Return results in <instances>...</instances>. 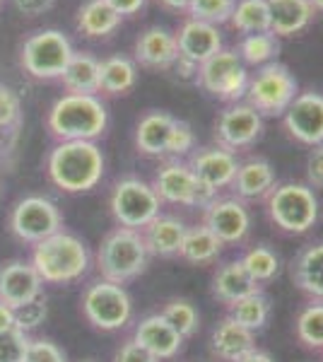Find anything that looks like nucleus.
I'll use <instances>...</instances> for the list:
<instances>
[{"instance_id": "f257e3e1", "label": "nucleus", "mask_w": 323, "mask_h": 362, "mask_svg": "<svg viewBox=\"0 0 323 362\" xmlns=\"http://www.w3.org/2000/svg\"><path fill=\"white\" fill-rule=\"evenodd\" d=\"M107 160L92 140H63L46 157V174L56 189L66 194H87L104 179Z\"/></svg>"}, {"instance_id": "f03ea898", "label": "nucleus", "mask_w": 323, "mask_h": 362, "mask_svg": "<svg viewBox=\"0 0 323 362\" xmlns=\"http://www.w3.org/2000/svg\"><path fill=\"white\" fill-rule=\"evenodd\" d=\"M109 126L107 104L99 95H63L51 104L46 128L58 143L63 140H92L104 136Z\"/></svg>"}, {"instance_id": "7ed1b4c3", "label": "nucleus", "mask_w": 323, "mask_h": 362, "mask_svg": "<svg viewBox=\"0 0 323 362\" xmlns=\"http://www.w3.org/2000/svg\"><path fill=\"white\" fill-rule=\"evenodd\" d=\"M29 264L39 273V278L49 285H68L87 276L92 264V254L87 244L73 232H56L44 242L32 247Z\"/></svg>"}, {"instance_id": "20e7f679", "label": "nucleus", "mask_w": 323, "mask_h": 362, "mask_svg": "<svg viewBox=\"0 0 323 362\" xmlns=\"http://www.w3.org/2000/svg\"><path fill=\"white\" fill-rule=\"evenodd\" d=\"M95 259L99 276L104 280L126 285L148 271L150 251L138 230L116 227L102 239Z\"/></svg>"}, {"instance_id": "39448f33", "label": "nucleus", "mask_w": 323, "mask_h": 362, "mask_svg": "<svg viewBox=\"0 0 323 362\" xmlns=\"http://www.w3.org/2000/svg\"><path fill=\"white\" fill-rule=\"evenodd\" d=\"M263 201L270 223L287 235H304L319 220V201L307 184H275Z\"/></svg>"}, {"instance_id": "423d86ee", "label": "nucleus", "mask_w": 323, "mask_h": 362, "mask_svg": "<svg viewBox=\"0 0 323 362\" xmlns=\"http://www.w3.org/2000/svg\"><path fill=\"white\" fill-rule=\"evenodd\" d=\"M193 145V128L167 112H148L135 128V148L148 157H181Z\"/></svg>"}, {"instance_id": "0eeeda50", "label": "nucleus", "mask_w": 323, "mask_h": 362, "mask_svg": "<svg viewBox=\"0 0 323 362\" xmlns=\"http://www.w3.org/2000/svg\"><path fill=\"white\" fill-rule=\"evenodd\" d=\"M82 317L97 331H121L133 319V300L119 283L99 278L85 288L80 297Z\"/></svg>"}, {"instance_id": "6e6552de", "label": "nucleus", "mask_w": 323, "mask_h": 362, "mask_svg": "<svg viewBox=\"0 0 323 362\" xmlns=\"http://www.w3.org/2000/svg\"><path fill=\"white\" fill-rule=\"evenodd\" d=\"M73 54V44L61 29H39L22 44L20 63L34 80H58Z\"/></svg>"}, {"instance_id": "1a4fd4ad", "label": "nucleus", "mask_w": 323, "mask_h": 362, "mask_svg": "<svg viewBox=\"0 0 323 362\" xmlns=\"http://www.w3.org/2000/svg\"><path fill=\"white\" fill-rule=\"evenodd\" d=\"M109 210L119 227L140 232L162 213V201L155 194L152 184L138 177H126L116 181L114 189H111Z\"/></svg>"}, {"instance_id": "9d476101", "label": "nucleus", "mask_w": 323, "mask_h": 362, "mask_svg": "<svg viewBox=\"0 0 323 362\" xmlns=\"http://www.w3.org/2000/svg\"><path fill=\"white\" fill-rule=\"evenodd\" d=\"M299 95L297 78L283 63H268L249 78L246 104L254 107L261 116H283Z\"/></svg>"}, {"instance_id": "9b49d317", "label": "nucleus", "mask_w": 323, "mask_h": 362, "mask_svg": "<svg viewBox=\"0 0 323 362\" xmlns=\"http://www.w3.org/2000/svg\"><path fill=\"white\" fill-rule=\"evenodd\" d=\"M8 227L15 239L25 244H39L46 237L63 230V215L58 206L46 196H25L10 210Z\"/></svg>"}, {"instance_id": "f8f14e48", "label": "nucleus", "mask_w": 323, "mask_h": 362, "mask_svg": "<svg viewBox=\"0 0 323 362\" xmlns=\"http://www.w3.org/2000/svg\"><path fill=\"white\" fill-rule=\"evenodd\" d=\"M198 85L203 87L208 95H213L220 102L237 104L239 99L246 97V87H249V73L242 63L237 51L220 49L215 56L198 66Z\"/></svg>"}, {"instance_id": "ddd939ff", "label": "nucleus", "mask_w": 323, "mask_h": 362, "mask_svg": "<svg viewBox=\"0 0 323 362\" xmlns=\"http://www.w3.org/2000/svg\"><path fill=\"white\" fill-rule=\"evenodd\" d=\"M152 189L160 196L162 203H172V206H184V208H205L215 198L208 189L193 177L186 162L172 160L167 162L160 172L152 179Z\"/></svg>"}, {"instance_id": "4468645a", "label": "nucleus", "mask_w": 323, "mask_h": 362, "mask_svg": "<svg viewBox=\"0 0 323 362\" xmlns=\"http://www.w3.org/2000/svg\"><path fill=\"white\" fill-rule=\"evenodd\" d=\"M263 133V116L249 104H232L220 114L215 124V140L220 148L237 153L254 145Z\"/></svg>"}, {"instance_id": "2eb2a0df", "label": "nucleus", "mask_w": 323, "mask_h": 362, "mask_svg": "<svg viewBox=\"0 0 323 362\" xmlns=\"http://www.w3.org/2000/svg\"><path fill=\"white\" fill-rule=\"evenodd\" d=\"M203 227H208L222 244L244 242L251 230V215L239 198H213L203 208Z\"/></svg>"}, {"instance_id": "dca6fc26", "label": "nucleus", "mask_w": 323, "mask_h": 362, "mask_svg": "<svg viewBox=\"0 0 323 362\" xmlns=\"http://www.w3.org/2000/svg\"><path fill=\"white\" fill-rule=\"evenodd\" d=\"M287 136L302 145H323V95L319 92H299L290 109L283 114Z\"/></svg>"}, {"instance_id": "f3484780", "label": "nucleus", "mask_w": 323, "mask_h": 362, "mask_svg": "<svg viewBox=\"0 0 323 362\" xmlns=\"http://www.w3.org/2000/svg\"><path fill=\"white\" fill-rule=\"evenodd\" d=\"M186 165H189V169L193 172V177L201 181L205 189L215 196L220 189L232 186L234 174H237V169H239L237 155L229 153L225 148H220V145L196 150V153L189 157Z\"/></svg>"}, {"instance_id": "a211bd4d", "label": "nucleus", "mask_w": 323, "mask_h": 362, "mask_svg": "<svg viewBox=\"0 0 323 362\" xmlns=\"http://www.w3.org/2000/svg\"><path fill=\"white\" fill-rule=\"evenodd\" d=\"M44 295V280L29 261L15 259L0 266V302L8 307H22Z\"/></svg>"}, {"instance_id": "6ab92c4d", "label": "nucleus", "mask_w": 323, "mask_h": 362, "mask_svg": "<svg viewBox=\"0 0 323 362\" xmlns=\"http://www.w3.org/2000/svg\"><path fill=\"white\" fill-rule=\"evenodd\" d=\"M133 341H138L145 350H150L157 360H172L181 353L186 338L162 314H148L135 324Z\"/></svg>"}, {"instance_id": "aec40b11", "label": "nucleus", "mask_w": 323, "mask_h": 362, "mask_svg": "<svg viewBox=\"0 0 323 362\" xmlns=\"http://www.w3.org/2000/svg\"><path fill=\"white\" fill-rule=\"evenodd\" d=\"M174 37L176 46H179V58L193 63V66H201L222 49V37L217 32V27L201 20L184 22L179 34H174Z\"/></svg>"}, {"instance_id": "412c9836", "label": "nucleus", "mask_w": 323, "mask_h": 362, "mask_svg": "<svg viewBox=\"0 0 323 362\" xmlns=\"http://www.w3.org/2000/svg\"><path fill=\"white\" fill-rule=\"evenodd\" d=\"M179 58L176 37L164 27H150L135 42V61L145 68H172Z\"/></svg>"}, {"instance_id": "4be33fe9", "label": "nucleus", "mask_w": 323, "mask_h": 362, "mask_svg": "<svg viewBox=\"0 0 323 362\" xmlns=\"http://www.w3.org/2000/svg\"><path fill=\"white\" fill-rule=\"evenodd\" d=\"M186 223L174 215H157L150 225H145L140 230L143 235V242L148 247L150 256H162V259H172V256H179L181 242L186 237Z\"/></svg>"}, {"instance_id": "5701e85b", "label": "nucleus", "mask_w": 323, "mask_h": 362, "mask_svg": "<svg viewBox=\"0 0 323 362\" xmlns=\"http://www.w3.org/2000/svg\"><path fill=\"white\" fill-rule=\"evenodd\" d=\"M275 186V169L268 160H246L239 165L232 181L234 198L239 201H261Z\"/></svg>"}, {"instance_id": "b1692460", "label": "nucleus", "mask_w": 323, "mask_h": 362, "mask_svg": "<svg viewBox=\"0 0 323 362\" xmlns=\"http://www.w3.org/2000/svg\"><path fill=\"white\" fill-rule=\"evenodd\" d=\"M290 276L304 295L323 302V242H314L299 251L290 264Z\"/></svg>"}, {"instance_id": "393cba45", "label": "nucleus", "mask_w": 323, "mask_h": 362, "mask_svg": "<svg viewBox=\"0 0 323 362\" xmlns=\"http://www.w3.org/2000/svg\"><path fill=\"white\" fill-rule=\"evenodd\" d=\"M256 348V334L249 329H244L242 324H237L234 319L225 317L220 324L213 329V338H210V350L217 360L222 362H234L249 350Z\"/></svg>"}, {"instance_id": "a878e982", "label": "nucleus", "mask_w": 323, "mask_h": 362, "mask_svg": "<svg viewBox=\"0 0 323 362\" xmlns=\"http://www.w3.org/2000/svg\"><path fill=\"white\" fill-rule=\"evenodd\" d=\"M258 290H261V285L246 273V268L239 259L227 261V264L217 268L213 276V285H210V293L222 305H232V302L242 300V297L251 293H258Z\"/></svg>"}, {"instance_id": "bb28decb", "label": "nucleus", "mask_w": 323, "mask_h": 362, "mask_svg": "<svg viewBox=\"0 0 323 362\" xmlns=\"http://www.w3.org/2000/svg\"><path fill=\"white\" fill-rule=\"evenodd\" d=\"M270 8V32L275 37H292L302 32L314 17L309 0H268Z\"/></svg>"}, {"instance_id": "cd10ccee", "label": "nucleus", "mask_w": 323, "mask_h": 362, "mask_svg": "<svg viewBox=\"0 0 323 362\" xmlns=\"http://www.w3.org/2000/svg\"><path fill=\"white\" fill-rule=\"evenodd\" d=\"M58 80L66 95H99V61L92 54L75 51Z\"/></svg>"}, {"instance_id": "c85d7f7f", "label": "nucleus", "mask_w": 323, "mask_h": 362, "mask_svg": "<svg viewBox=\"0 0 323 362\" xmlns=\"http://www.w3.org/2000/svg\"><path fill=\"white\" fill-rule=\"evenodd\" d=\"M222 247H225V244H222L208 227L196 225L186 230V237L179 249V259H184L186 264H193V266H210L220 259Z\"/></svg>"}, {"instance_id": "c756f323", "label": "nucleus", "mask_w": 323, "mask_h": 362, "mask_svg": "<svg viewBox=\"0 0 323 362\" xmlns=\"http://www.w3.org/2000/svg\"><path fill=\"white\" fill-rule=\"evenodd\" d=\"M138 80V68L131 58L111 56L107 61H99V92L104 95H128Z\"/></svg>"}, {"instance_id": "7c9ffc66", "label": "nucleus", "mask_w": 323, "mask_h": 362, "mask_svg": "<svg viewBox=\"0 0 323 362\" xmlns=\"http://www.w3.org/2000/svg\"><path fill=\"white\" fill-rule=\"evenodd\" d=\"M121 25V15L111 10L107 0H87L78 10V29L90 39H102L116 32Z\"/></svg>"}, {"instance_id": "2f4dec72", "label": "nucleus", "mask_w": 323, "mask_h": 362, "mask_svg": "<svg viewBox=\"0 0 323 362\" xmlns=\"http://www.w3.org/2000/svg\"><path fill=\"white\" fill-rule=\"evenodd\" d=\"M227 317L256 334L270 319V300L263 295V290H258V293H251L242 297V300L227 305Z\"/></svg>"}, {"instance_id": "473e14b6", "label": "nucleus", "mask_w": 323, "mask_h": 362, "mask_svg": "<svg viewBox=\"0 0 323 362\" xmlns=\"http://www.w3.org/2000/svg\"><path fill=\"white\" fill-rule=\"evenodd\" d=\"M237 32L242 34H263L270 32V8L268 0H237V8L229 20Z\"/></svg>"}, {"instance_id": "72a5a7b5", "label": "nucleus", "mask_w": 323, "mask_h": 362, "mask_svg": "<svg viewBox=\"0 0 323 362\" xmlns=\"http://www.w3.org/2000/svg\"><path fill=\"white\" fill-rule=\"evenodd\" d=\"M295 334L297 341L304 348L323 353V302L311 300L302 312L297 314L295 321Z\"/></svg>"}, {"instance_id": "f704fd0d", "label": "nucleus", "mask_w": 323, "mask_h": 362, "mask_svg": "<svg viewBox=\"0 0 323 362\" xmlns=\"http://www.w3.org/2000/svg\"><path fill=\"white\" fill-rule=\"evenodd\" d=\"M278 51H280V44L273 32L249 34V37H244V42L239 44V58H242V63H249V66H268V63H273V58L278 56Z\"/></svg>"}, {"instance_id": "c9c22d12", "label": "nucleus", "mask_w": 323, "mask_h": 362, "mask_svg": "<svg viewBox=\"0 0 323 362\" xmlns=\"http://www.w3.org/2000/svg\"><path fill=\"white\" fill-rule=\"evenodd\" d=\"M162 317L174 326L184 338H191L198 334L201 329V314H198L196 305L191 300H184V297H174L167 305L162 307Z\"/></svg>"}, {"instance_id": "e433bc0d", "label": "nucleus", "mask_w": 323, "mask_h": 362, "mask_svg": "<svg viewBox=\"0 0 323 362\" xmlns=\"http://www.w3.org/2000/svg\"><path fill=\"white\" fill-rule=\"evenodd\" d=\"M239 261H242L246 273H249L258 285L270 283V280L278 276V271H280V259L275 256V251L268 249V247L249 249Z\"/></svg>"}, {"instance_id": "4c0bfd02", "label": "nucleus", "mask_w": 323, "mask_h": 362, "mask_svg": "<svg viewBox=\"0 0 323 362\" xmlns=\"http://www.w3.org/2000/svg\"><path fill=\"white\" fill-rule=\"evenodd\" d=\"M22 128V102L17 92L8 85H0V136L20 138Z\"/></svg>"}, {"instance_id": "58836bf2", "label": "nucleus", "mask_w": 323, "mask_h": 362, "mask_svg": "<svg viewBox=\"0 0 323 362\" xmlns=\"http://www.w3.org/2000/svg\"><path fill=\"white\" fill-rule=\"evenodd\" d=\"M234 8H237V0H191L189 13L191 20H201L217 27L232 20Z\"/></svg>"}, {"instance_id": "ea45409f", "label": "nucleus", "mask_w": 323, "mask_h": 362, "mask_svg": "<svg viewBox=\"0 0 323 362\" xmlns=\"http://www.w3.org/2000/svg\"><path fill=\"white\" fill-rule=\"evenodd\" d=\"M13 312H15V329H20L22 334H32L49 317V305H46L44 295H41L37 300L27 302V305L15 307Z\"/></svg>"}, {"instance_id": "a19ab883", "label": "nucleus", "mask_w": 323, "mask_h": 362, "mask_svg": "<svg viewBox=\"0 0 323 362\" xmlns=\"http://www.w3.org/2000/svg\"><path fill=\"white\" fill-rule=\"evenodd\" d=\"M29 346V334L20 329L0 334V362H25V353Z\"/></svg>"}, {"instance_id": "79ce46f5", "label": "nucleus", "mask_w": 323, "mask_h": 362, "mask_svg": "<svg viewBox=\"0 0 323 362\" xmlns=\"http://www.w3.org/2000/svg\"><path fill=\"white\" fill-rule=\"evenodd\" d=\"M25 362H68V358L49 338H29Z\"/></svg>"}, {"instance_id": "37998d69", "label": "nucleus", "mask_w": 323, "mask_h": 362, "mask_svg": "<svg viewBox=\"0 0 323 362\" xmlns=\"http://www.w3.org/2000/svg\"><path fill=\"white\" fill-rule=\"evenodd\" d=\"M114 362H162V360H157L150 350H145L138 341H133V336H131V338H126L119 346V350L114 353Z\"/></svg>"}, {"instance_id": "c03bdc74", "label": "nucleus", "mask_w": 323, "mask_h": 362, "mask_svg": "<svg viewBox=\"0 0 323 362\" xmlns=\"http://www.w3.org/2000/svg\"><path fill=\"white\" fill-rule=\"evenodd\" d=\"M307 186L323 191V145H314L307 157Z\"/></svg>"}, {"instance_id": "a18cd8bd", "label": "nucleus", "mask_w": 323, "mask_h": 362, "mask_svg": "<svg viewBox=\"0 0 323 362\" xmlns=\"http://www.w3.org/2000/svg\"><path fill=\"white\" fill-rule=\"evenodd\" d=\"M15 10L25 17H39L46 15L56 5V0H13Z\"/></svg>"}, {"instance_id": "49530a36", "label": "nucleus", "mask_w": 323, "mask_h": 362, "mask_svg": "<svg viewBox=\"0 0 323 362\" xmlns=\"http://www.w3.org/2000/svg\"><path fill=\"white\" fill-rule=\"evenodd\" d=\"M107 5L111 10H116L121 17L126 15H135L145 8V0H107Z\"/></svg>"}, {"instance_id": "de8ad7c7", "label": "nucleus", "mask_w": 323, "mask_h": 362, "mask_svg": "<svg viewBox=\"0 0 323 362\" xmlns=\"http://www.w3.org/2000/svg\"><path fill=\"white\" fill-rule=\"evenodd\" d=\"M17 153V138L0 136V167H13Z\"/></svg>"}, {"instance_id": "09e8293b", "label": "nucleus", "mask_w": 323, "mask_h": 362, "mask_svg": "<svg viewBox=\"0 0 323 362\" xmlns=\"http://www.w3.org/2000/svg\"><path fill=\"white\" fill-rule=\"evenodd\" d=\"M15 329V312L13 307L3 305L0 302V334H5V331H13Z\"/></svg>"}, {"instance_id": "8fccbe9b", "label": "nucleus", "mask_w": 323, "mask_h": 362, "mask_svg": "<svg viewBox=\"0 0 323 362\" xmlns=\"http://www.w3.org/2000/svg\"><path fill=\"white\" fill-rule=\"evenodd\" d=\"M234 362H275L273 358H270V353H266V350H249L246 355H242L239 360H234Z\"/></svg>"}, {"instance_id": "3c124183", "label": "nucleus", "mask_w": 323, "mask_h": 362, "mask_svg": "<svg viewBox=\"0 0 323 362\" xmlns=\"http://www.w3.org/2000/svg\"><path fill=\"white\" fill-rule=\"evenodd\" d=\"M167 8H172V10H189V5H191V0H162Z\"/></svg>"}, {"instance_id": "603ef678", "label": "nucleus", "mask_w": 323, "mask_h": 362, "mask_svg": "<svg viewBox=\"0 0 323 362\" xmlns=\"http://www.w3.org/2000/svg\"><path fill=\"white\" fill-rule=\"evenodd\" d=\"M311 3V8L314 10H323V0H309Z\"/></svg>"}, {"instance_id": "864d4df0", "label": "nucleus", "mask_w": 323, "mask_h": 362, "mask_svg": "<svg viewBox=\"0 0 323 362\" xmlns=\"http://www.w3.org/2000/svg\"><path fill=\"white\" fill-rule=\"evenodd\" d=\"M0 196H3V181H0Z\"/></svg>"}, {"instance_id": "5fc2aeb1", "label": "nucleus", "mask_w": 323, "mask_h": 362, "mask_svg": "<svg viewBox=\"0 0 323 362\" xmlns=\"http://www.w3.org/2000/svg\"><path fill=\"white\" fill-rule=\"evenodd\" d=\"M321 355H323V353H321Z\"/></svg>"}]
</instances>
